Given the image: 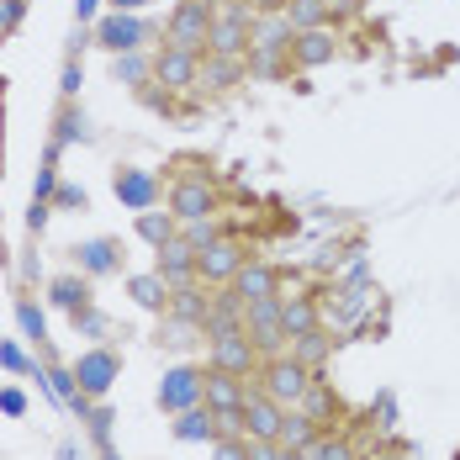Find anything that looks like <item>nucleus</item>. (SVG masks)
I'll use <instances>...</instances> for the list:
<instances>
[{"label": "nucleus", "mask_w": 460, "mask_h": 460, "mask_svg": "<svg viewBox=\"0 0 460 460\" xmlns=\"http://www.w3.org/2000/svg\"><path fill=\"white\" fill-rule=\"evenodd\" d=\"M313 386V370L302 366V360H291V355H280L265 366V381H260V392L265 397H276L280 408H291V402H302V392Z\"/></svg>", "instance_id": "obj_1"}, {"label": "nucleus", "mask_w": 460, "mask_h": 460, "mask_svg": "<svg viewBox=\"0 0 460 460\" xmlns=\"http://www.w3.org/2000/svg\"><path fill=\"white\" fill-rule=\"evenodd\" d=\"M243 328L254 339L260 355H276L286 344V328H280V296H265V302H243Z\"/></svg>", "instance_id": "obj_2"}, {"label": "nucleus", "mask_w": 460, "mask_h": 460, "mask_svg": "<svg viewBox=\"0 0 460 460\" xmlns=\"http://www.w3.org/2000/svg\"><path fill=\"white\" fill-rule=\"evenodd\" d=\"M196 402H207V376L190 370V366L164 370V381H159V408H164V413H185V408H196Z\"/></svg>", "instance_id": "obj_3"}, {"label": "nucleus", "mask_w": 460, "mask_h": 460, "mask_svg": "<svg viewBox=\"0 0 460 460\" xmlns=\"http://www.w3.org/2000/svg\"><path fill=\"white\" fill-rule=\"evenodd\" d=\"M207 38H212V5H201V0H185L181 11L170 16V48L196 53V48H207Z\"/></svg>", "instance_id": "obj_4"}, {"label": "nucleus", "mask_w": 460, "mask_h": 460, "mask_svg": "<svg viewBox=\"0 0 460 460\" xmlns=\"http://www.w3.org/2000/svg\"><path fill=\"white\" fill-rule=\"evenodd\" d=\"M254 360H260V349H254L249 328H228V333H212V366H217V370H233V376H243V381H249Z\"/></svg>", "instance_id": "obj_5"}, {"label": "nucleus", "mask_w": 460, "mask_h": 460, "mask_svg": "<svg viewBox=\"0 0 460 460\" xmlns=\"http://www.w3.org/2000/svg\"><path fill=\"white\" fill-rule=\"evenodd\" d=\"M117 376H122V360H117L111 349H91V355L75 360V386H80V397H106Z\"/></svg>", "instance_id": "obj_6"}, {"label": "nucleus", "mask_w": 460, "mask_h": 460, "mask_svg": "<svg viewBox=\"0 0 460 460\" xmlns=\"http://www.w3.org/2000/svg\"><path fill=\"white\" fill-rule=\"evenodd\" d=\"M148 38H154V27L138 22V16H128V11H117V16H106V22L95 27V43H106L111 53H138Z\"/></svg>", "instance_id": "obj_7"}, {"label": "nucleus", "mask_w": 460, "mask_h": 460, "mask_svg": "<svg viewBox=\"0 0 460 460\" xmlns=\"http://www.w3.org/2000/svg\"><path fill=\"white\" fill-rule=\"evenodd\" d=\"M238 265H243V249L233 243V238H212L207 249H196V276L201 280H233L238 276Z\"/></svg>", "instance_id": "obj_8"}, {"label": "nucleus", "mask_w": 460, "mask_h": 460, "mask_svg": "<svg viewBox=\"0 0 460 460\" xmlns=\"http://www.w3.org/2000/svg\"><path fill=\"white\" fill-rule=\"evenodd\" d=\"M243 423H249L243 439H280L286 408H280L276 397H265V392H249V397H243Z\"/></svg>", "instance_id": "obj_9"}, {"label": "nucleus", "mask_w": 460, "mask_h": 460, "mask_svg": "<svg viewBox=\"0 0 460 460\" xmlns=\"http://www.w3.org/2000/svg\"><path fill=\"white\" fill-rule=\"evenodd\" d=\"M249 43H254V32H249V11H238V5H233L228 16H217V22H212V38H207L212 53H243Z\"/></svg>", "instance_id": "obj_10"}, {"label": "nucleus", "mask_w": 460, "mask_h": 460, "mask_svg": "<svg viewBox=\"0 0 460 460\" xmlns=\"http://www.w3.org/2000/svg\"><path fill=\"white\" fill-rule=\"evenodd\" d=\"M111 190H117V201H128L133 212H148V207L159 201V181H154V170H117Z\"/></svg>", "instance_id": "obj_11"}, {"label": "nucleus", "mask_w": 460, "mask_h": 460, "mask_svg": "<svg viewBox=\"0 0 460 460\" xmlns=\"http://www.w3.org/2000/svg\"><path fill=\"white\" fill-rule=\"evenodd\" d=\"M159 276L170 280V291H175V286H190V280H196V249L181 243V238H170V243L159 249Z\"/></svg>", "instance_id": "obj_12"}, {"label": "nucleus", "mask_w": 460, "mask_h": 460, "mask_svg": "<svg viewBox=\"0 0 460 460\" xmlns=\"http://www.w3.org/2000/svg\"><path fill=\"white\" fill-rule=\"evenodd\" d=\"M154 75H159V85H170V91L196 85V53H185V48H164V53L154 58Z\"/></svg>", "instance_id": "obj_13"}, {"label": "nucleus", "mask_w": 460, "mask_h": 460, "mask_svg": "<svg viewBox=\"0 0 460 460\" xmlns=\"http://www.w3.org/2000/svg\"><path fill=\"white\" fill-rule=\"evenodd\" d=\"M233 291H238L243 302H265V296H276V270H270V265L243 260V265H238V276H233Z\"/></svg>", "instance_id": "obj_14"}, {"label": "nucleus", "mask_w": 460, "mask_h": 460, "mask_svg": "<svg viewBox=\"0 0 460 460\" xmlns=\"http://www.w3.org/2000/svg\"><path fill=\"white\" fill-rule=\"evenodd\" d=\"M243 397H249L243 376L212 366V376H207V408H243Z\"/></svg>", "instance_id": "obj_15"}, {"label": "nucleus", "mask_w": 460, "mask_h": 460, "mask_svg": "<svg viewBox=\"0 0 460 460\" xmlns=\"http://www.w3.org/2000/svg\"><path fill=\"white\" fill-rule=\"evenodd\" d=\"M175 439H185V445H196V439H217V413L212 408H185V413H175Z\"/></svg>", "instance_id": "obj_16"}, {"label": "nucleus", "mask_w": 460, "mask_h": 460, "mask_svg": "<svg viewBox=\"0 0 460 460\" xmlns=\"http://www.w3.org/2000/svg\"><path fill=\"white\" fill-rule=\"evenodd\" d=\"M170 207H175V217H207L212 212V190H207V181H185L175 185V196H170Z\"/></svg>", "instance_id": "obj_17"}, {"label": "nucleus", "mask_w": 460, "mask_h": 460, "mask_svg": "<svg viewBox=\"0 0 460 460\" xmlns=\"http://www.w3.org/2000/svg\"><path fill=\"white\" fill-rule=\"evenodd\" d=\"M280 328H286V339L313 333V328H318V307H313L307 296H280Z\"/></svg>", "instance_id": "obj_18"}, {"label": "nucleus", "mask_w": 460, "mask_h": 460, "mask_svg": "<svg viewBox=\"0 0 460 460\" xmlns=\"http://www.w3.org/2000/svg\"><path fill=\"white\" fill-rule=\"evenodd\" d=\"M207 333H228V328H243V296L228 291V296H217L212 307H207V318H201Z\"/></svg>", "instance_id": "obj_19"}, {"label": "nucleus", "mask_w": 460, "mask_h": 460, "mask_svg": "<svg viewBox=\"0 0 460 460\" xmlns=\"http://www.w3.org/2000/svg\"><path fill=\"white\" fill-rule=\"evenodd\" d=\"M313 439H318V423L307 413H291V408H286V423H280V439H276L280 450H302V456H307Z\"/></svg>", "instance_id": "obj_20"}, {"label": "nucleus", "mask_w": 460, "mask_h": 460, "mask_svg": "<svg viewBox=\"0 0 460 460\" xmlns=\"http://www.w3.org/2000/svg\"><path fill=\"white\" fill-rule=\"evenodd\" d=\"M128 291H133V302L148 307V313H164V307H170V280L159 276V270H154V276H133Z\"/></svg>", "instance_id": "obj_21"}, {"label": "nucleus", "mask_w": 460, "mask_h": 460, "mask_svg": "<svg viewBox=\"0 0 460 460\" xmlns=\"http://www.w3.org/2000/svg\"><path fill=\"white\" fill-rule=\"evenodd\" d=\"M75 254H80V270H85V276H111V270H117V243H111V238H91V243H80Z\"/></svg>", "instance_id": "obj_22"}, {"label": "nucleus", "mask_w": 460, "mask_h": 460, "mask_svg": "<svg viewBox=\"0 0 460 460\" xmlns=\"http://www.w3.org/2000/svg\"><path fill=\"white\" fill-rule=\"evenodd\" d=\"M48 296H53L64 313H85V307H91V286H85L80 276H58L53 286H48Z\"/></svg>", "instance_id": "obj_23"}, {"label": "nucleus", "mask_w": 460, "mask_h": 460, "mask_svg": "<svg viewBox=\"0 0 460 460\" xmlns=\"http://www.w3.org/2000/svg\"><path fill=\"white\" fill-rule=\"evenodd\" d=\"M207 307H212V296H201L196 286H175V291H170V313H175L181 323H201Z\"/></svg>", "instance_id": "obj_24"}, {"label": "nucleus", "mask_w": 460, "mask_h": 460, "mask_svg": "<svg viewBox=\"0 0 460 460\" xmlns=\"http://www.w3.org/2000/svg\"><path fill=\"white\" fill-rule=\"evenodd\" d=\"M296 58H302L307 69H318V64H328V58H333V38H328L323 27H313V32H302V38H296Z\"/></svg>", "instance_id": "obj_25"}, {"label": "nucleus", "mask_w": 460, "mask_h": 460, "mask_svg": "<svg viewBox=\"0 0 460 460\" xmlns=\"http://www.w3.org/2000/svg\"><path fill=\"white\" fill-rule=\"evenodd\" d=\"M323 16H328V0H291L286 5L291 32H313V27H323Z\"/></svg>", "instance_id": "obj_26"}, {"label": "nucleus", "mask_w": 460, "mask_h": 460, "mask_svg": "<svg viewBox=\"0 0 460 460\" xmlns=\"http://www.w3.org/2000/svg\"><path fill=\"white\" fill-rule=\"evenodd\" d=\"M138 238H148L154 249H164V243L175 238V217H170V212H154V207L138 212Z\"/></svg>", "instance_id": "obj_27"}, {"label": "nucleus", "mask_w": 460, "mask_h": 460, "mask_svg": "<svg viewBox=\"0 0 460 460\" xmlns=\"http://www.w3.org/2000/svg\"><path fill=\"white\" fill-rule=\"evenodd\" d=\"M238 69H243V64H238V53H212V64L201 69V80L223 91V85H233V80H238Z\"/></svg>", "instance_id": "obj_28"}, {"label": "nucleus", "mask_w": 460, "mask_h": 460, "mask_svg": "<svg viewBox=\"0 0 460 460\" xmlns=\"http://www.w3.org/2000/svg\"><path fill=\"white\" fill-rule=\"evenodd\" d=\"M323 355H328V339H323L318 328H313V333H296V339H291V360H302L307 370L318 366Z\"/></svg>", "instance_id": "obj_29"}, {"label": "nucleus", "mask_w": 460, "mask_h": 460, "mask_svg": "<svg viewBox=\"0 0 460 460\" xmlns=\"http://www.w3.org/2000/svg\"><path fill=\"white\" fill-rule=\"evenodd\" d=\"M333 408H339V402H333V392H328V386H323V381H313V386H307V392H302V413L313 418V423H318V429H323V418L333 413Z\"/></svg>", "instance_id": "obj_30"}, {"label": "nucleus", "mask_w": 460, "mask_h": 460, "mask_svg": "<svg viewBox=\"0 0 460 460\" xmlns=\"http://www.w3.org/2000/svg\"><path fill=\"white\" fill-rule=\"evenodd\" d=\"M307 460H355V450L344 445V439H313V450H307Z\"/></svg>", "instance_id": "obj_31"}, {"label": "nucleus", "mask_w": 460, "mask_h": 460, "mask_svg": "<svg viewBox=\"0 0 460 460\" xmlns=\"http://www.w3.org/2000/svg\"><path fill=\"white\" fill-rule=\"evenodd\" d=\"M212 238H217L212 217H185V243H190V249H207Z\"/></svg>", "instance_id": "obj_32"}, {"label": "nucleus", "mask_w": 460, "mask_h": 460, "mask_svg": "<svg viewBox=\"0 0 460 460\" xmlns=\"http://www.w3.org/2000/svg\"><path fill=\"white\" fill-rule=\"evenodd\" d=\"M286 38H291V22L280 16V22H265V27L254 32V48H280Z\"/></svg>", "instance_id": "obj_33"}, {"label": "nucleus", "mask_w": 460, "mask_h": 460, "mask_svg": "<svg viewBox=\"0 0 460 460\" xmlns=\"http://www.w3.org/2000/svg\"><path fill=\"white\" fill-rule=\"evenodd\" d=\"M143 75H148V58H138V53H117V80L138 85Z\"/></svg>", "instance_id": "obj_34"}, {"label": "nucleus", "mask_w": 460, "mask_h": 460, "mask_svg": "<svg viewBox=\"0 0 460 460\" xmlns=\"http://www.w3.org/2000/svg\"><path fill=\"white\" fill-rule=\"evenodd\" d=\"M217 460H249V439L223 434V439H217Z\"/></svg>", "instance_id": "obj_35"}, {"label": "nucleus", "mask_w": 460, "mask_h": 460, "mask_svg": "<svg viewBox=\"0 0 460 460\" xmlns=\"http://www.w3.org/2000/svg\"><path fill=\"white\" fill-rule=\"evenodd\" d=\"M16 318H22V328H27L32 339H43V313H38L32 302H22V307H16Z\"/></svg>", "instance_id": "obj_36"}, {"label": "nucleus", "mask_w": 460, "mask_h": 460, "mask_svg": "<svg viewBox=\"0 0 460 460\" xmlns=\"http://www.w3.org/2000/svg\"><path fill=\"white\" fill-rule=\"evenodd\" d=\"M276 456H280L276 439H249V460H276Z\"/></svg>", "instance_id": "obj_37"}, {"label": "nucleus", "mask_w": 460, "mask_h": 460, "mask_svg": "<svg viewBox=\"0 0 460 460\" xmlns=\"http://www.w3.org/2000/svg\"><path fill=\"white\" fill-rule=\"evenodd\" d=\"M0 408H5L11 418H22L27 413V397H22V392H0Z\"/></svg>", "instance_id": "obj_38"}, {"label": "nucleus", "mask_w": 460, "mask_h": 460, "mask_svg": "<svg viewBox=\"0 0 460 460\" xmlns=\"http://www.w3.org/2000/svg\"><path fill=\"white\" fill-rule=\"evenodd\" d=\"M0 360H5V370H27V355L16 344H0Z\"/></svg>", "instance_id": "obj_39"}, {"label": "nucleus", "mask_w": 460, "mask_h": 460, "mask_svg": "<svg viewBox=\"0 0 460 460\" xmlns=\"http://www.w3.org/2000/svg\"><path fill=\"white\" fill-rule=\"evenodd\" d=\"M69 138H80V117L75 111H64V122H58V143H69Z\"/></svg>", "instance_id": "obj_40"}, {"label": "nucleus", "mask_w": 460, "mask_h": 460, "mask_svg": "<svg viewBox=\"0 0 460 460\" xmlns=\"http://www.w3.org/2000/svg\"><path fill=\"white\" fill-rule=\"evenodd\" d=\"M16 16H22V0H5V5H0V32H5Z\"/></svg>", "instance_id": "obj_41"}, {"label": "nucleus", "mask_w": 460, "mask_h": 460, "mask_svg": "<svg viewBox=\"0 0 460 460\" xmlns=\"http://www.w3.org/2000/svg\"><path fill=\"white\" fill-rule=\"evenodd\" d=\"M58 201H64V207H85V190H75V185H64V190H58Z\"/></svg>", "instance_id": "obj_42"}, {"label": "nucleus", "mask_w": 460, "mask_h": 460, "mask_svg": "<svg viewBox=\"0 0 460 460\" xmlns=\"http://www.w3.org/2000/svg\"><path fill=\"white\" fill-rule=\"evenodd\" d=\"M58 91H64V95H75V91H80V69H75V64L64 69V85H58Z\"/></svg>", "instance_id": "obj_43"}, {"label": "nucleus", "mask_w": 460, "mask_h": 460, "mask_svg": "<svg viewBox=\"0 0 460 460\" xmlns=\"http://www.w3.org/2000/svg\"><path fill=\"white\" fill-rule=\"evenodd\" d=\"M117 11H138V5H148V0H111Z\"/></svg>", "instance_id": "obj_44"}, {"label": "nucleus", "mask_w": 460, "mask_h": 460, "mask_svg": "<svg viewBox=\"0 0 460 460\" xmlns=\"http://www.w3.org/2000/svg\"><path fill=\"white\" fill-rule=\"evenodd\" d=\"M276 460H307V456H302V450H280Z\"/></svg>", "instance_id": "obj_45"}, {"label": "nucleus", "mask_w": 460, "mask_h": 460, "mask_svg": "<svg viewBox=\"0 0 460 460\" xmlns=\"http://www.w3.org/2000/svg\"><path fill=\"white\" fill-rule=\"evenodd\" d=\"M201 5H217V0H201Z\"/></svg>", "instance_id": "obj_46"}]
</instances>
